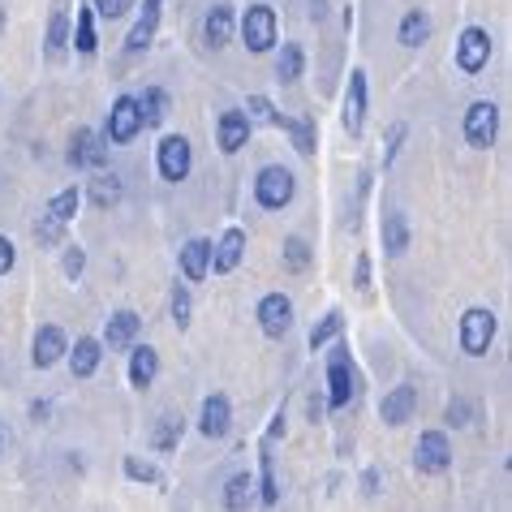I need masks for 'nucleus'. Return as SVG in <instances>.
<instances>
[{
  "mask_svg": "<svg viewBox=\"0 0 512 512\" xmlns=\"http://www.w3.org/2000/svg\"><path fill=\"white\" fill-rule=\"evenodd\" d=\"M302 69H306L302 44H284V48L276 52V78H280V82H297V78H302Z\"/></svg>",
  "mask_w": 512,
  "mask_h": 512,
  "instance_id": "473e14b6",
  "label": "nucleus"
},
{
  "mask_svg": "<svg viewBox=\"0 0 512 512\" xmlns=\"http://www.w3.org/2000/svg\"><path fill=\"white\" fill-rule=\"evenodd\" d=\"M461 134L474 151H491L495 138H500V104L491 99H478V104L465 108V121H461Z\"/></svg>",
  "mask_w": 512,
  "mask_h": 512,
  "instance_id": "20e7f679",
  "label": "nucleus"
},
{
  "mask_svg": "<svg viewBox=\"0 0 512 512\" xmlns=\"http://www.w3.org/2000/svg\"><path fill=\"white\" fill-rule=\"evenodd\" d=\"M0 26H5V9H0Z\"/></svg>",
  "mask_w": 512,
  "mask_h": 512,
  "instance_id": "603ef678",
  "label": "nucleus"
},
{
  "mask_svg": "<svg viewBox=\"0 0 512 512\" xmlns=\"http://www.w3.org/2000/svg\"><path fill=\"white\" fill-rule=\"evenodd\" d=\"M155 375H160V353H155L151 345H130V388H138V392H147L151 383H155Z\"/></svg>",
  "mask_w": 512,
  "mask_h": 512,
  "instance_id": "b1692460",
  "label": "nucleus"
},
{
  "mask_svg": "<svg viewBox=\"0 0 512 512\" xmlns=\"http://www.w3.org/2000/svg\"><path fill=\"white\" fill-rule=\"evenodd\" d=\"M246 246H250V241H246V229H237V224H233V229H224L220 241L211 246V272H216V276L237 272L241 259H246Z\"/></svg>",
  "mask_w": 512,
  "mask_h": 512,
  "instance_id": "dca6fc26",
  "label": "nucleus"
},
{
  "mask_svg": "<svg viewBox=\"0 0 512 512\" xmlns=\"http://www.w3.org/2000/svg\"><path fill=\"white\" fill-rule=\"evenodd\" d=\"M233 31H237V13H233V5H211V9H207V18H203V44L220 52V48H229Z\"/></svg>",
  "mask_w": 512,
  "mask_h": 512,
  "instance_id": "4be33fe9",
  "label": "nucleus"
},
{
  "mask_svg": "<svg viewBox=\"0 0 512 512\" xmlns=\"http://www.w3.org/2000/svg\"><path fill=\"white\" fill-rule=\"evenodd\" d=\"M160 18H164V0H142V9H138V18L130 26V35H125V56H142L151 48V39L155 31H160Z\"/></svg>",
  "mask_w": 512,
  "mask_h": 512,
  "instance_id": "ddd939ff",
  "label": "nucleus"
},
{
  "mask_svg": "<svg viewBox=\"0 0 512 512\" xmlns=\"http://www.w3.org/2000/svg\"><path fill=\"white\" fill-rule=\"evenodd\" d=\"M276 130L289 134V142H293L297 155H306V160L315 155V121H310V117H289V112H280V117H276Z\"/></svg>",
  "mask_w": 512,
  "mask_h": 512,
  "instance_id": "a878e982",
  "label": "nucleus"
},
{
  "mask_svg": "<svg viewBox=\"0 0 512 512\" xmlns=\"http://www.w3.org/2000/svg\"><path fill=\"white\" fill-rule=\"evenodd\" d=\"M293 194H297V177L284 164H263L259 168V177H254V203H259L263 211H284L293 203Z\"/></svg>",
  "mask_w": 512,
  "mask_h": 512,
  "instance_id": "f03ea898",
  "label": "nucleus"
},
{
  "mask_svg": "<svg viewBox=\"0 0 512 512\" xmlns=\"http://www.w3.org/2000/svg\"><path fill=\"white\" fill-rule=\"evenodd\" d=\"M65 362H69V371H74V379H91L99 371V362H104V340L78 336V345L65 349Z\"/></svg>",
  "mask_w": 512,
  "mask_h": 512,
  "instance_id": "412c9836",
  "label": "nucleus"
},
{
  "mask_svg": "<svg viewBox=\"0 0 512 512\" xmlns=\"http://www.w3.org/2000/svg\"><path fill=\"white\" fill-rule=\"evenodd\" d=\"M366 104H371V91H366V69H353L349 87H345V130L353 138L366 130Z\"/></svg>",
  "mask_w": 512,
  "mask_h": 512,
  "instance_id": "a211bd4d",
  "label": "nucleus"
},
{
  "mask_svg": "<svg viewBox=\"0 0 512 512\" xmlns=\"http://www.w3.org/2000/svg\"><path fill=\"white\" fill-rule=\"evenodd\" d=\"M487 65H491V31H482V26H465L461 39H457V69L474 78Z\"/></svg>",
  "mask_w": 512,
  "mask_h": 512,
  "instance_id": "9d476101",
  "label": "nucleus"
},
{
  "mask_svg": "<svg viewBox=\"0 0 512 512\" xmlns=\"http://www.w3.org/2000/svg\"><path fill=\"white\" fill-rule=\"evenodd\" d=\"M91 9H95V18L117 22V18H125V13L134 9V0H91Z\"/></svg>",
  "mask_w": 512,
  "mask_h": 512,
  "instance_id": "79ce46f5",
  "label": "nucleus"
},
{
  "mask_svg": "<svg viewBox=\"0 0 512 512\" xmlns=\"http://www.w3.org/2000/svg\"><path fill=\"white\" fill-rule=\"evenodd\" d=\"M142 134V112H138V95H117L112 99V112L104 121V138L108 147H125Z\"/></svg>",
  "mask_w": 512,
  "mask_h": 512,
  "instance_id": "423d86ee",
  "label": "nucleus"
},
{
  "mask_svg": "<svg viewBox=\"0 0 512 512\" xmlns=\"http://www.w3.org/2000/svg\"><path fill=\"white\" fill-rule=\"evenodd\" d=\"M250 134H254V125L246 117V108H224L216 117V147L224 155H237L250 142Z\"/></svg>",
  "mask_w": 512,
  "mask_h": 512,
  "instance_id": "4468645a",
  "label": "nucleus"
},
{
  "mask_svg": "<svg viewBox=\"0 0 512 512\" xmlns=\"http://www.w3.org/2000/svg\"><path fill=\"white\" fill-rule=\"evenodd\" d=\"M181 431H186V422H181L177 414H160V422H155V431H151V448L173 452L181 444Z\"/></svg>",
  "mask_w": 512,
  "mask_h": 512,
  "instance_id": "7c9ffc66",
  "label": "nucleus"
},
{
  "mask_svg": "<svg viewBox=\"0 0 512 512\" xmlns=\"http://www.w3.org/2000/svg\"><path fill=\"white\" fill-rule=\"evenodd\" d=\"M414 465L418 474H444L452 465V439L444 431H422L414 444Z\"/></svg>",
  "mask_w": 512,
  "mask_h": 512,
  "instance_id": "f8f14e48",
  "label": "nucleus"
},
{
  "mask_svg": "<svg viewBox=\"0 0 512 512\" xmlns=\"http://www.w3.org/2000/svg\"><path fill=\"white\" fill-rule=\"evenodd\" d=\"M125 478L142 482V487H160V482H164L160 469H155L151 461H142V457H125Z\"/></svg>",
  "mask_w": 512,
  "mask_h": 512,
  "instance_id": "4c0bfd02",
  "label": "nucleus"
},
{
  "mask_svg": "<svg viewBox=\"0 0 512 512\" xmlns=\"http://www.w3.org/2000/svg\"><path fill=\"white\" fill-rule=\"evenodd\" d=\"M310 259H315V254H310V241L306 237H284V272H293V276H302L306 267H310Z\"/></svg>",
  "mask_w": 512,
  "mask_h": 512,
  "instance_id": "c9c22d12",
  "label": "nucleus"
},
{
  "mask_svg": "<svg viewBox=\"0 0 512 512\" xmlns=\"http://www.w3.org/2000/svg\"><path fill=\"white\" fill-rule=\"evenodd\" d=\"M13 263H18V246H13V241L0 233V280H5L9 272H13Z\"/></svg>",
  "mask_w": 512,
  "mask_h": 512,
  "instance_id": "a18cd8bd",
  "label": "nucleus"
},
{
  "mask_svg": "<svg viewBox=\"0 0 512 512\" xmlns=\"http://www.w3.org/2000/svg\"><path fill=\"white\" fill-rule=\"evenodd\" d=\"M155 168H160L164 181H173V186H181V181L190 177L194 168V147L186 134H168L160 147H155Z\"/></svg>",
  "mask_w": 512,
  "mask_h": 512,
  "instance_id": "0eeeda50",
  "label": "nucleus"
},
{
  "mask_svg": "<svg viewBox=\"0 0 512 512\" xmlns=\"http://www.w3.org/2000/svg\"><path fill=\"white\" fill-rule=\"evenodd\" d=\"M396 39H401V48H422L426 39H431V18H426L422 9H409L401 18V31H396Z\"/></svg>",
  "mask_w": 512,
  "mask_h": 512,
  "instance_id": "c756f323",
  "label": "nucleus"
},
{
  "mask_svg": "<svg viewBox=\"0 0 512 512\" xmlns=\"http://www.w3.org/2000/svg\"><path fill=\"white\" fill-rule=\"evenodd\" d=\"M69 44L78 48V56H95L99 52V31H95L91 0H87V5H78V18H74V26H69Z\"/></svg>",
  "mask_w": 512,
  "mask_h": 512,
  "instance_id": "393cba45",
  "label": "nucleus"
},
{
  "mask_svg": "<svg viewBox=\"0 0 512 512\" xmlns=\"http://www.w3.org/2000/svg\"><path fill=\"white\" fill-rule=\"evenodd\" d=\"M82 198H91L95 207H112V203H121V181L117 177H108L104 168H99V177L87 181V190H82Z\"/></svg>",
  "mask_w": 512,
  "mask_h": 512,
  "instance_id": "2f4dec72",
  "label": "nucleus"
},
{
  "mask_svg": "<svg viewBox=\"0 0 512 512\" xmlns=\"http://www.w3.org/2000/svg\"><path fill=\"white\" fill-rule=\"evenodd\" d=\"M237 31H241V39H246V52H254V56L272 52L280 44V18H276L272 5H250L246 13H241Z\"/></svg>",
  "mask_w": 512,
  "mask_h": 512,
  "instance_id": "f257e3e1",
  "label": "nucleus"
},
{
  "mask_svg": "<svg viewBox=\"0 0 512 512\" xmlns=\"http://www.w3.org/2000/svg\"><path fill=\"white\" fill-rule=\"evenodd\" d=\"M168 310H173V323L186 332L190 327V315H194V302H190V284H173V297H168Z\"/></svg>",
  "mask_w": 512,
  "mask_h": 512,
  "instance_id": "e433bc0d",
  "label": "nucleus"
},
{
  "mask_svg": "<svg viewBox=\"0 0 512 512\" xmlns=\"http://www.w3.org/2000/svg\"><path fill=\"white\" fill-rule=\"evenodd\" d=\"M254 319H259L263 336L284 340V336L293 332V302L284 293H263L259 297V310H254Z\"/></svg>",
  "mask_w": 512,
  "mask_h": 512,
  "instance_id": "9b49d317",
  "label": "nucleus"
},
{
  "mask_svg": "<svg viewBox=\"0 0 512 512\" xmlns=\"http://www.w3.org/2000/svg\"><path fill=\"white\" fill-rule=\"evenodd\" d=\"M65 349H69V336H65L56 323H44V327L35 332V345H31L35 371H52L56 362H65Z\"/></svg>",
  "mask_w": 512,
  "mask_h": 512,
  "instance_id": "f3484780",
  "label": "nucleus"
},
{
  "mask_svg": "<svg viewBox=\"0 0 512 512\" xmlns=\"http://www.w3.org/2000/svg\"><path fill=\"white\" fill-rule=\"evenodd\" d=\"M353 396H358V371H353V358L345 345H336L327 353V405L345 409Z\"/></svg>",
  "mask_w": 512,
  "mask_h": 512,
  "instance_id": "39448f33",
  "label": "nucleus"
},
{
  "mask_svg": "<svg viewBox=\"0 0 512 512\" xmlns=\"http://www.w3.org/2000/svg\"><path fill=\"white\" fill-rule=\"evenodd\" d=\"M495 332H500V319H495V310L487 306H469L461 315V353L469 358H487V349L495 345Z\"/></svg>",
  "mask_w": 512,
  "mask_h": 512,
  "instance_id": "7ed1b4c3",
  "label": "nucleus"
},
{
  "mask_svg": "<svg viewBox=\"0 0 512 512\" xmlns=\"http://www.w3.org/2000/svg\"><path fill=\"white\" fill-rule=\"evenodd\" d=\"M353 284H358L362 293L371 289V259H366V254H358V267H353Z\"/></svg>",
  "mask_w": 512,
  "mask_h": 512,
  "instance_id": "49530a36",
  "label": "nucleus"
},
{
  "mask_svg": "<svg viewBox=\"0 0 512 512\" xmlns=\"http://www.w3.org/2000/svg\"><path fill=\"white\" fill-rule=\"evenodd\" d=\"M65 160H69V168H108V138L99 134V130H87V125H82V130L69 138V151H65Z\"/></svg>",
  "mask_w": 512,
  "mask_h": 512,
  "instance_id": "1a4fd4ad",
  "label": "nucleus"
},
{
  "mask_svg": "<svg viewBox=\"0 0 512 512\" xmlns=\"http://www.w3.org/2000/svg\"><path fill=\"white\" fill-rule=\"evenodd\" d=\"M138 332H142V319L134 315V310H117V315L104 323V349L125 353L138 340Z\"/></svg>",
  "mask_w": 512,
  "mask_h": 512,
  "instance_id": "5701e85b",
  "label": "nucleus"
},
{
  "mask_svg": "<svg viewBox=\"0 0 512 512\" xmlns=\"http://www.w3.org/2000/svg\"><path fill=\"white\" fill-rule=\"evenodd\" d=\"M414 414H418V392H414V383H396V388L379 401V418L388 422V426L414 422Z\"/></svg>",
  "mask_w": 512,
  "mask_h": 512,
  "instance_id": "6ab92c4d",
  "label": "nucleus"
},
{
  "mask_svg": "<svg viewBox=\"0 0 512 512\" xmlns=\"http://www.w3.org/2000/svg\"><path fill=\"white\" fill-rule=\"evenodd\" d=\"M168 108H173V99H168L164 87H147L138 95V112H142V130H160L168 121Z\"/></svg>",
  "mask_w": 512,
  "mask_h": 512,
  "instance_id": "bb28decb",
  "label": "nucleus"
},
{
  "mask_svg": "<svg viewBox=\"0 0 512 512\" xmlns=\"http://www.w3.org/2000/svg\"><path fill=\"white\" fill-rule=\"evenodd\" d=\"M383 250H388L392 259H401L409 250V220L401 211H388V216H383Z\"/></svg>",
  "mask_w": 512,
  "mask_h": 512,
  "instance_id": "c85d7f7f",
  "label": "nucleus"
},
{
  "mask_svg": "<svg viewBox=\"0 0 512 512\" xmlns=\"http://www.w3.org/2000/svg\"><path fill=\"white\" fill-rule=\"evenodd\" d=\"M69 26H74V9L69 0H52L48 5V26H44V61L61 65L69 56Z\"/></svg>",
  "mask_w": 512,
  "mask_h": 512,
  "instance_id": "6e6552de",
  "label": "nucleus"
},
{
  "mask_svg": "<svg viewBox=\"0 0 512 512\" xmlns=\"http://www.w3.org/2000/svg\"><path fill=\"white\" fill-rule=\"evenodd\" d=\"M405 134H409V130H405V121H396L392 130H388V138H383V164H388V168L396 164V155H401V142H405Z\"/></svg>",
  "mask_w": 512,
  "mask_h": 512,
  "instance_id": "37998d69",
  "label": "nucleus"
},
{
  "mask_svg": "<svg viewBox=\"0 0 512 512\" xmlns=\"http://www.w3.org/2000/svg\"><path fill=\"white\" fill-rule=\"evenodd\" d=\"M259 500L272 508L280 504V487H276V461H272V452L263 448V482H259Z\"/></svg>",
  "mask_w": 512,
  "mask_h": 512,
  "instance_id": "58836bf2",
  "label": "nucleus"
},
{
  "mask_svg": "<svg viewBox=\"0 0 512 512\" xmlns=\"http://www.w3.org/2000/svg\"><path fill=\"white\" fill-rule=\"evenodd\" d=\"M280 435H284V409H280V414L272 418V426H267V439H263V448H272Z\"/></svg>",
  "mask_w": 512,
  "mask_h": 512,
  "instance_id": "09e8293b",
  "label": "nucleus"
},
{
  "mask_svg": "<svg viewBox=\"0 0 512 512\" xmlns=\"http://www.w3.org/2000/svg\"><path fill=\"white\" fill-rule=\"evenodd\" d=\"M78 207H82V190H78V186H65L61 194H52V198H48V216H52V220H61V224L74 220V216H78Z\"/></svg>",
  "mask_w": 512,
  "mask_h": 512,
  "instance_id": "f704fd0d",
  "label": "nucleus"
},
{
  "mask_svg": "<svg viewBox=\"0 0 512 512\" xmlns=\"http://www.w3.org/2000/svg\"><path fill=\"white\" fill-rule=\"evenodd\" d=\"M177 267H181V276H186L190 284H203L211 276V241L207 237H190L186 246L177 250Z\"/></svg>",
  "mask_w": 512,
  "mask_h": 512,
  "instance_id": "aec40b11",
  "label": "nucleus"
},
{
  "mask_svg": "<svg viewBox=\"0 0 512 512\" xmlns=\"http://www.w3.org/2000/svg\"><path fill=\"white\" fill-rule=\"evenodd\" d=\"M0 452H5V431H0Z\"/></svg>",
  "mask_w": 512,
  "mask_h": 512,
  "instance_id": "3c124183",
  "label": "nucleus"
},
{
  "mask_svg": "<svg viewBox=\"0 0 512 512\" xmlns=\"http://www.w3.org/2000/svg\"><path fill=\"white\" fill-rule=\"evenodd\" d=\"M362 487H366V495L379 491V474H375V469H366V474H362Z\"/></svg>",
  "mask_w": 512,
  "mask_h": 512,
  "instance_id": "8fccbe9b",
  "label": "nucleus"
},
{
  "mask_svg": "<svg viewBox=\"0 0 512 512\" xmlns=\"http://www.w3.org/2000/svg\"><path fill=\"white\" fill-rule=\"evenodd\" d=\"M233 431V401L224 392H211L203 409H198V435L203 439H224Z\"/></svg>",
  "mask_w": 512,
  "mask_h": 512,
  "instance_id": "2eb2a0df",
  "label": "nucleus"
},
{
  "mask_svg": "<svg viewBox=\"0 0 512 512\" xmlns=\"http://www.w3.org/2000/svg\"><path fill=\"white\" fill-rule=\"evenodd\" d=\"M254 504H259V482H254L250 474H233L229 482H224V508L246 512Z\"/></svg>",
  "mask_w": 512,
  "mask_h": 512,
  "instance_id": "cd10ccee",
  "label": "nucleus"
},
{
  "mask_svg": "<svg viewBox=\"0 0 512 512\" xmlns=\"http://www.w3.org/2000/svg\"><path fill=\"white\" fill-rule=\"evenodd\" d=\"M246 117H250V125H276V104L267 95H250V104H246Z\"/></svg>",
  "mask_w": 512,
  "mask_h": 512,
  "instance_id": "ea45409f",
  "label": "nucleus"
},
{
  "mask_svg": "<svg viewBox=\"0 0 512 512\" xmlns=\"http://www.w3.org/2000/svg\"><path fill=\"white\" fill-rule=\"evenodd\" d=\"M340 332H345V315H340V310H327V315H323L315 327H310V349L319 353L323 345H332Z\"/></svg>",
  "mask_w": 512,
  "mask_h": 512,
  "instance_id": "72a5a7b5",
  "label": "nucleus"
},
{
  "mask_svg": "<svg viewBox=\"0 0 512 512\" xmlns=\"http://www.w3.org/2000/svg\"><path fill=\"white\" fill-rule=\"evenodd\" d=\"M469 422V401H448V426H465Z\"/></svg>",
  "mask_w": 512,
  "mask_h": 512,
  "instance_id": "de8ad7c7",
  "label": "nucleus"
},
{
  "mask_svg": "<svg viewBox=\"0 0 512 512\" xmlns=\"http://www.w3.org/2000/svg\"><path fill=\"white\" fill-rule=\"evenodd\" d=\"M61 237H65V224L52 220L44 211V220H35V241H39V246H61Z\"/></svg>",
  "mask_w": 512,
  "mask_h": 512,
  "instance_id": "a19ab883",
  "label": "nucleus"
},
{
  "mask_svg": "<svg viewBox=\"0 0 512 512\" xmlns=\"http://www.w3.org/2000/svg\"><path fill=\"white\" fill-rule=\"evenodd\" d=\"M61 267H65L69 280H82V272H87V250H82V246H65Z\"/></svg>",
  "mask_w": 512,
  "mask_h": 512,
  "instance_id": "c03bdc74",
  "label": "nucleus"
}]
</instances>
